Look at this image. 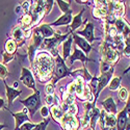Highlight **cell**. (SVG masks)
<instances>
[{
	"label": "cell",
	"mask_w": 130,
	"mask_h": 130,
	"mask_svg": "<svg viewBox=\"0 0 130 130\" xmlns=\"http://www.w3.org/2000/svg\"><path fill=\"white\" fill-rule=\"evenodd\" d=\"M54 58L47 51L40 52L31 64L40 82H48L52 80L54 73Z\"/></svg>",
	"instance_id": "1"
},
{
	"label": "cell",
	"mask_w": 130,
	"mask_h": 130,
	"mask_svg": "<svg viewBox=\"0 0 130 130\" xmlns=\"http://www.w3.org/2000/svg\"><path fill=\"white\" fill-rule=\"evenodd\" d=\"M100 53L102 61H105L109 64H113L120 59V52L116 49L112 42L104 41L100 46Z\"/></svg>",
	"instance_id": "2"
},
{
	"label": "cell",
	"mask_w": 130,
	"mask_h": 130,
	"mask_svg": "<svg viewBox=\"0 0 130 130\" xmlns=\"http://www.w3.org/2000/svg\"><path fill=\"white\" fill-rule=\"evenodd\" d=\"M54 73H53V78H52V83L55 84L58 80L67 77V76H70L71 75V69H69L67 67L66 62L62 59V57L59 55L54 57Z\"/></svg>",
	"instance_id": "3"
},
{
	"label": "cell",
	"mask_w": 130,
	"mask_h": 130,
	"mask_svg": "<svg viewBox=\"0 0 130 130\" xmlns=\"http://www.w3.org/2000/svg\"><path fill=\"white\" fill-rule=\"evenodd\" d=\"M20 102L25 106V108H27L30 117L34 118V116L36 115L37 110H40V108L42 107L41 94L37 90L35 92V94H32L31 96H29L28 98H26L25 100H20Z\"/></svg>",
	"instance_id": "4"
},
{
	"label": "cell",
	"mask_w": 130,
	"mask_h": 130,
	"mask_svg": "<svg viewBox=\"0 0 130 130\" xmlns=\"http://www.w3.org/2000/svg\"><path fill=\"white\" fill-rule=\"evenodd\" d=\"M72 34L69 31L66 35H60V36H54L52 38H48V39H44L41 44L40 49L43 50H53V49H57V46L60 44L61 42H64Z\"/></svg>",
	"instance_id": "5"
},
{
	"label": "cell",
	"mask_w": 130,
	"mask_h": 130,
	"mask_svg": "<svg viewBox=\"0 0 130 130\" xmlns=\"http://www.w3.org/2000/svg\"><path fill=\"white\" fill-rule=\"evenodd\" d=\"M126 14V6L123 1H108V15H112L116 19L123 18Z\"/></svg>",
	"instance_id": "6"
},
{
	"label": "cell",
	"mask_w": 130,
	"mask_h": 130,
	"mask_svg": "<svg viewBox=\"0 0 130 130\" xmlns=\"http://www.w3.org/2000/svg\"><path fill=\"white\" fill-rule=\"evenodd\" d=\"M98 122L100 123L101 129L116 127V125H117V115L106 113L104 109H101V113H100Z\"/></svg>",
	"instance_id": "7"
},
{
	"label": "cell",
	"mask_w": 130,
	"mask_h": 130,
	"mask_svg": "<svg viewBox=\"0 0 130 130\" xmlns=\"http://www.w3.org/2000/svg\"><path fill=\"white\" fill-rule=\"evenodd\" d=\"M112 73H113V70H111L110 72H108L106 74H101L100 77H98V86H97V92H96V95L94 97V103H93L94 106H96V102H97V99H98L100 93L103 91V89L111 80Z\"/></svg>",
	"instance_id": "8"
},
{
	"label": "cell",
	"mask_w": 130,
	"mask_h": 130,
	"mask_svg": "<svg viewBox=\"0 0 130 130\" xmlns=\"http://www.w3.org/2000/svg\"><path fill=\"white\" fill-rule=\"evenodd\" d=\"M20 80L23 82L24 85H26L27 88L34 90L35 92L37 91L36 88V81H35V77L32 72L28 69V68H22V71H21V77Z\"/></svg>",
	"instance_id": "9"
},
{
	"label": "cell",
	"mask_w": 130,
	"mask_h": 130,
	"mask_svg": "<svg viewBox=\"0 0 130 130\" xmlns=\"http://www.w3.org/2000/svg\"><path fill=\"white\" fill-rule=\"evenodd\" d=\"M113 26L118 30L119 34L122 35L125 39H130V24L124 18L117 19Z\"/></svg>",
	"instance_id": "10"
},
{
	"label": "cell",
	"mask_w": 130,
	"mask_h": 130,
	"mask_svg": "<svg viewBox=\"0 0 130 130\" xmlns=\"http://www.w3.org/2000/svg\"><path fill=\"white\" fill-rule=\"evenodd\" d=\"M72 39H73V41L75 43V45L77 46V48H79L85 54V55H88V54L91 52L92 45L85 39H83L82 37L78 36L77 34H75V32H74V34H72Z\"/></svg>",
	"instance_id": "11"
},
{
	"label": "cell",
	"mask_w": 130,
	"mask_h": 130,
	"mask_svg": "<svg viewBox=\"0 0 130 130\" xmlns=\"http://www.w3.org/2000/svg\"><path fill=\"white\" fill-rule=\"evenodd\" d=\"M94 30H95L94 24H93V23H91V22H89L88 24L85 25V27H84V29H83V30L77 31L76 34H77L78 36H82V38H83V39H85V40L88 41V42L90 43V44H91V43H93L94 41L99 40L98 38H96V37H95Z\"/></svg>",
	"instance_id": "12"
},
{
	"label": "cell",
	"mask_w": 130,
	"mask_h": 130,
	"mask_svg": "<svg viewBox=\"0 0 130 130\" xmlns=\"http://www.w3.org/2000/svg\"><path fill=\"white\" fill-rule=\"evenodd\" d=\"M12 116L15 118V121H16V128H15V130H19L20 127L22 126V124L30 121V119L28 117V110H27V108H25V107H24V109L21 112H17V113L12 112Z\"/></svg>",
	"instance_id": "13"
},
{
	"label": "cell",
	"mask_w": 130,
	"mask_h": 130,
	"mask_svg": "<svg viewBox=\"0 0 130 130\" xmlns=\"http://www.w3.org/2000/svg\"><path fill=\"white\" fill-rule=\"evenodd\" d=\"M75 60H80V61H82L83 63H85L86 61H90L91 59H90L88 56H86L85 54H84L79 48L75 47L74 50H73V53L71 54L70 57H69V62H70L71 66L74 63Z\"/></svg>",
	"instance_id": "14"
},
{
	"label": "cell",
	"mask_w": 130,
	"mask_h": 130,
	"mask_svg": "<svg viewBox=\"0 0 130 130\" xmlns=\"http://www.w3.org/2000/svg\"><path fill=\"white\" fill-rule=\"evenodd\" d=\"M127 120H128V115H127L126 108L124 107V109L122 111L118 112L116 129L117 130H125L126 126H127Z\"/></svg>",
	"instance_id": "15"
},
{
	"label": "cell",
	"mask_w": 130,
	"mask_h": 130,
	"mask_svg": "<svg viewBox=\"0 0 130 130\" xmlns=\"http://www.w3.org/2000/svg\"><path fill=\"white\" fill-rule=\"evenodd\" d=\"M101 105L103 106L104 110L106 113H112V115H117L118 112V107L117 104L113 100L112 97H108L106 98L103 102H101Z\"/></svg>",
	"instance_id": "16"
},
{
	"label": "cell",
	"mask_w": 130,
	"mask_h": 130,
	"mask_svg": "<svg viewBox=\"0 0 130 130\" xmlns=\"http://www.w3.org/2000/svg\"><path fill=\"white\" fill-rule=\"evenodd\" d=\"M38 30H40L42 32L43 37H44L45 39H48V38H52L54 36H60V32L59 31H55L52 26L50 24H42L40 26L37 27Z\"/></svg>",
	"instance_id": "17"
},
{
	"label": "cell",
	"mask_w": 130,
	"mask_h": 130,
	"mask_svg": "<svg viewBox=\"0 0 130 130\" xmlns=\"http://www.w3.org/2000/svg\"><path fill=\"white\" fill-rule=\"evenodd\" d=\"M70 76H73V77H80V78H82L84 81H86V82H90L91 80H92V78H93V76L89 73V71H88V69H86L85 67H83V68H81V69H78V70H76V71H73V72H71V75Z\"/></svg>",
	"instance_id": "18"
},
{
	"label": "cell",
	"mask_w": 130,
	"mask_h": 130,
	"mask_svg": "<svg viewBox=\"0 0 130 130\" xmlns=\"http://www.w3.org/2000/svg\"><path fill=\"white\" fill-rule=\"evenodd\" d=\"M5 84V90H6V97H7V100H8V105H13V101L14 99H16L17 97H19L21 94H22V91H18L14 88H10L6 84V82L4 81Z\"/></svg>",
	"instance_id": "19"
},
{
	"label": "cell",
	"mask_w": 130,
	"mask_h": 130,
	"mask_svg": "<svg viewBox=\"0 0 130 130\" xmlns=\"http://www.w3.org/2000/svg\"><path fill=\"white\" fill-rule=\"evenodd\" d=\"M73 82L75 84V96H77L78 99L80 100L85 89V81L80 77H76Z\"/></svg>",
	"instance_id": "20"
},
{
	"label": "cell",
	"mask_w": 130,
	"mask_h": 130,
	"mask_svg": "<svg viewBox=\"0 0 130 130\" xmlns=\"http://www.w3.org/2000/svg\"><path fill=\"white\" fill-rule=\"evenodd\" d=\"M72 13L63 14L61 17H59L56 21H54L53 23H51V26H62V25H69L72 23Z\"/></svg>",
	"instance_id": "21"
},
{
	"label": "cell",
	"mask_w": 130,
	"mask_h": 130,
	"mask_svg": "<svg viewBox=\"0 0 130 130\" xmlns=\"http://www.w3.org/2000/svg\"><path fill=\"white\" fill-rule=\"evenodd\" d=\"M13 35V40L16 42V43H19L20 45L23 44V42L25 40V37H24V29L21 27V26H16L12 32Z\"/></svg>",
	"instance_id": "22"
},
{
	"label": "cell",
	"mask_w": 130,
	"mask_h": 130,
	"mask_svg": "<svg viewBox=\"0 0 130 130\" xmlns=\"http://www.w3.org/2000/svg\"><path fill=\"white\" fill-rule=\"evenodd\" d=\"M72 42H73V39H72V35L62 43V59L66 60L67 58L70 57L71 55V49H72Z\"/></svg>",
	"instance_id": "23"
},
{
	"label": "cell",
	"mask_w": 130,
	"mask_h": 130,
	"mask_svg": "<svg viewBox=\"0 0 130 130\" xmlns=\"http://www.w3.org/2000/svg\"><path fill=\"white\" fill-rule=\"evenodd\" d=\"M84 13V9H81L80 13L78 15H76L75 17H73L72 19V23L70 24V32L73 34V31H75L78 27H80L82 25V15Z\"/></svg>",
	"instance_id": "24"
},
{
	"label": "cell",
	"mask_w": 130,
	"mask_h": 130,
	"mask_svg": "<svg viewBox=\"0 0 130 130\" xmlns=\"http://www.w3.org/2000/svg\"><path fill=\"white\" fill-rule=\"evenodd\" d=\"M45 38L43 37L42 35V32L40 30H38V28L36 27L34 29V32H32V40H31V45L32 46H35L37 49H40L41 47V44H42V42L43 40H44Z\"/></svg>",
	"instance_id": "25"
},
{
	"label": "cell",
	"mask_w": 130,
	"mask_h": 130,
	"mask_svg": "<svg viewBox=\"0 0 130 130\" xmlns=\"http://www.w3.org/2000/svg\"><path fill=\"white\" fill-rule=\"evenodd\" d=\"M50 112H51V116H52V118L54 119V120H55L56 122H58V123H60L62 116H63V111L61 109L60 105H56V104L52 105L51 108H50Z\"/></svg>",
	"instance_id": "26"
},
{
	"label": "cell",
	"mask_w": 130,
	"mask_h": 130,
	"mask_svg": "<svg viewBox=\"0 0 130 130\" xmlns=\"http://www.w3.org/2000/svg\"><path fill=\"white\" fill-rule=\"evenodd\" d=\"M20 23H21V27L23 29H28L32 26L34 24V18L31 17V15L27 14V15H24L20 20Z\"/></svg>",
	"instance_id": "27"
},
{
	"label": "cell",
	"mask_w": 130,
	"mask_h": 130,
	"mask_svg": "<svg viewBox=\"0 0 130 130\" xmlns=\"http://www.w3.org/2000/svg\"><path fill=\"white\" fill-rule=\"evenodd\" d=\"M93 16L97 19L99 18H103L105 19L108 16V6L105 7H101V8H94L93 10Z\"/></svg>",
	"instance_id": "28"
},
{
	"label": "cell",
	"mask_w": 130,
	"mask_h": 130,
	"mask_svg": "<svg viewBox=\"0 0 130 130\" xmlns=\"http://www.w3.org/2000/svg\"><path fill=\"white\" fill-rule=\"evenodd\" d=\"M17 48H18V45L13 39H9V40H7L5 42V51H6V53L15 54Z\"/></svg>",
	"instance_id": "29"
},
{
	"label": "cell",
	"mask_w": 130,
	"mask_h": 130,
	"mask_svg": "<svg viewBox=\"0 0 130 130\" xmlns=\"http://www.w3.org/2000/svg\"><path fill=\"white\" fill-rule=\"evenodd\" d=\"M75 98H76V97H75L74 95H71L68 92L64 91L62 93V104L63 105H67V106L72 105V104L75 103Z\"/></svg>",
	"instance_id": "30"
},
{
	"label": "cell",
	"mask_w": 130,
	"mask_h": 130,
	"mask_svg": "<svg viewBox=\"0 0 130 130\" xmlns=\"http://www.w3.org/2000/svg\"><path fill=\"white\" fill-rule=\"evenodd\" d=\"M121 80L122 78L121 77H112L111 80L109 81V83H108V89H109L110 91H117L120 89V85H121Z\"/></svg>",
	"instance_id": "31"
},
{
	"label": "cell",
	"mask_w": 130,
	"mask_h": 130,
	"mask_svg": "<svg viewBox=\"0 0 130 130\" xmlns=\"http://www.w3.org/2000/svg\"><path fill=\"white\" fill-rule=\"evenodd\" d=\"M60 10L62 12V15L63 14H68V13H72V9L70 8V5H71V1H62V0H58L56 1Z\"/></svg>",
	"instance_id": "32"
},
{
	"label": "cell",
	"mask_w": 130,
	"mask_h": 130,
	"mask_svg": "<svg viewBox=\"0 0 130 130\" xmlns=\"http://www.w3.org/2000/svg\"><path fill=\"white\" fill-rule=\"evenodd\" d=\"M128 98H129V93H128L127 89L120 88V90H119V99L123 102H127Z\"/></svg>",
	"instance_id": "33"
},
{
	"label": "cell",
	"mask_w": 130,
	"mask_h": 130,
	"mask_svg": "<svg viewBox=\"0 0 130 130\" xmlns=\"http://www.w3.org/2000/svg\"><path fill=\"white\" fill-rule=\"evenodd\" d=\"M111 70H113V66L112 64H109L105 61H101L100 63V71H101V74H106L108 72H110Z\"/></svg>",
	"instance_id": "34"
},
{
	"label": "cell",
	"mask_w": 130,
	"mask_h": 130,
	"mask_svg": "<svg viewBox=\"0 0 130 130\" xmlns=\"http://www.w3.org/2000/svg\"><path fill=\"white\" fill-rule=\"evenodd\" d=\"M49 122H50V119H49V118H48V119H45L44 121H42L41 123L37 124L36 127L32 129V130H46V128H47Z\"/></svg>",
	"instance_id": "35"
},
{
	"label": "cell",
	"mask_w": 130,
	"mask_h": 130,
	"mask_svg": "<svg viewBox=\"0 0 130 130\" xmlns=\"http://www.w3.org/2000/svg\"><path fill=\"white\" fill-rule=\"evenodd\" d=\"M7 75H8V71H7V69L5 68L4 64L0 63V78H1L2 80H4V79L7 77Z\"/></svg>",
	"instance_id": "36"
},
{
	"label": "cell",
	"mask_w": 130,
	"mask_h": 130,
	"mask_svg": "<svg viewBox=\"0 0 130 130\" xmlns=\"http://www.w3.org/2000/svg\"><path fill=\"white\" fill-rule=\"evenodd\" d=\"M40 113L43 118H45V119H48L49 118V113H50V109L48 108V106H42L40 108Z\"/></svg>",
	"instance_id": "37"
},
{
	"label": "cell",
	"mask_w": 130,
	"mask_h": 130,
	"mask_svg": "<svg viewBox=\"0 0 130 130\" xmlns=\"http://www.w3.org/2000/svg\"><path fill=\"white\" fill-rule=\"evenodd\" d=\"M37 124H34V123H30V122H26L24 124H22V126L20 127L19 130H32L35 127H36Z\"/></svg>",
	"instance_id": "38"
},
{
	"label": "cell",
	"mask_w": 130,
	"mask_h": 130,
	"mask_svg": "<svg viewBox=\"0 0 130 130\" xmlns=\"http://www.w3.org/2000/svg\"><path fill=\"white\" fill-rule=\"evenodd\" d=\"M45 92L47 95H54V84L52 82H49L46 88H45Z\"/></svg>",
	"instance_id": "39"
},
{
	"label": "cell",
	"mask_w": 130,
	"mask_h": 130,
	"mask_svg": "<svg viewBox=\"0 0 130 130\" xmlns=\"http://www.w3.org/2000/svg\"><path fill=\"white\" fill-rule=\"evenodd\" d=\"M15 58V54H8L6 52L3 53V62L4 63H7L9 62L10 60H13Z\"/></svg>",
	"instance_id": "40"
},
{
	"label": "cell",
	"mask_w": 130,
	"mask_h": 130,
	"mask_svg": "<svg viewBox=\"0 0 130 130\" xmlns=\"http://www.w3.org/2000/svg\"><path fill=\"white\" fill-rule=\"evenodd\" d=\"M54 95H47L46 96V103H47V105H50V106H52V105H54Z\"/></svg>",
	"instance_id": "41"
},
{
	"label": "cell",
	"mask_w": 130,
	"mask_h": 130,
	"mask_svg": "<svg viewBox=\"0 0 130 130\" xmlns=\"http://www.w3.org/2000/svg\"><path fill=\"white\" fill-rule=\"evenodd\" d=\"M4 107V100L0 98V108H3Z\"/></svg>",
	"instance_id": "42"
},
{
	"label": "cell",
	"mask_w": 130,
	"mask_h": 130,
	"mask_svg": "<svg viewBox=\"0 0 130 130\" xmlns=\"http://www.w3.org/2000/svg\"><path fill=\"white\" fill-rule=\"evenodd\" d=\"M15 9H16V13L18 14V13H20V12H21V9H22V8H21V5H19V6H16V8H15Z\"/></svg>",
	"instance_id": "43"
},
{
	"label": "cell",
	"mask_w": 130,
	"mask_h": 130,
	"mask_svg": "<svg viewBox=\"0 0 130 130\" xmlns=\"http://www.w3.org/2000/svg\"><path fill=\"white\" fill-rule=\"evenodd\" d=\"M102 130H117V129H116V127H112V128H104Z\"/></svg>",
	"instance_id": "44"
},
{
	"label": "cell",
	"mask_w": 130,
	"mask_h": 130,
	"mask_svg": "<svg viewBox=\"0 0 130 130\" xmlns=\"http://www.w3.org/2000/svg\"><path fill=\"white\" fill-rule=\"evenodd\" d=\"M4 127H5V125H3V124H0V130H2Z\"/></svg>",
	"instance_id": "45"
},
{
	"label": "cell",
	"mask_w": 130,
	"mask_h": 130,
	"mask_svg": "<svg viewBox=\"0 0 130 130\" xmlns=\"http://www.w3.org/2000/svg\"><path fill=\"white\" fill-rule=\"evenodd\" d=\"M16 88H18V82H15L14 83V89H16Z\"/></svg>",
	"instance_id": "46"
},
{
	"label": "cell",
	"mask_w": 130,
	"mask_h": 130,
	"mask_svg": "<svg viewBox=\"0 0 130 130\" xmlns=\"http://www.w3.org/2000/svg\"><path fill=\"white\" fill-rule=\"evenodd\" d=\"M77 130H82V129H81V128H78V129H77Z\"/></svg>",
	"instance_id": "47"
},
{
	"label": "cell",
	"mask_w": 130,
	"mask_h": 130,
	"mask_svg": "<svg viewBox=\"0 0 130 130\" xmlns=\"http://www.w3.org/2000/svg\"><path fill=\"white\" fill-rule=\"evenodd\" d=\"M129 5H130V2H129Z\"/></svg>",
	"instance_id": "48"
},
{
	"label": "cell",
	"mask_w": 130,
	"mask_h": 130,
	"mask_svg": "<svg viewBox=\"0 0 130 130\" xmlns=\"http://www.w3.org/2000/svg\"><path fill=\"white\" fill-rule=\"evenodd\" d=\"M92 130H95V129H92Z\"/></svg>",
	"instance_id": "49"
}]
</instances>
